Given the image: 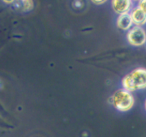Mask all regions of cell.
<instances>
[{"label": "cell", "instance_id": "obj_1", "mask_svg": "<svg viewBox=\"0 0 146 137\" xmlns=\"http://www.w3.org/2000/svg\"><path fill=\"white\" fill-rule=\"evenodd\" d=\"M123 88L130 92L146 88V68H138L123 77Z\"/></svg>", "mask_w": 146, "mask_h": 137}, {"label": "cell", "instance_id": "obj_2", "mask_svg": "<svg viewBox=\"0 0 146 137\" xmlns=\"http://www.w3.org/2000/svg\"><path fill=\"white\" fill-rule=\"evenodd\" d=\"M110 102L118 111L126 112L133 108L135 104V99L131 92L121 88L114 92L110 98Z\"/></svg>", "mask_w": 146, "mask_h": 137}, {"label": "cell", "instance_id": "obj_3", "mask_svg": "<svg viewBox=\"0 0 146 137\" xmlns=\"http://www.w3.org/2000/svg\"><path fill=\"white\" fill-rule=\"evenodd\" d=\"M126 38L133 46H142L146 43V32L142 27L135 26L128 31Z\"/></svg>", "mask_w": 146, "mask_h": 137}, {"label": "cell", "instance_id": "obj_4", "mask_svg": "<svg viewBox=\"0 0 146 137\" xmlns=\"http://www.w3.org/2000/svg\"><path fill=\"white\" fill-rule=\"evenodd\" d=\"M133 2L130 0H113L112 8L114 12L118 15L131 13L133 9Z\"/></svg>", "mask_w": 146, "mask_h": 137}, {"label": "cell", "instance_id": "obj_5", "mask_svg": "<svg viewBox=\"0 0 146 137\" xmlns=\"http://www.w3.org/2000/svg\"><path fill=\"white\" fill-rule=\"evenodd\" d=\"M116 25L119 29L122 31H129L133 28V22L130 13L118 15L116 21Z\"/></svg>", "mask_w": 146, "mask_h": 137}, {"label": "cell", "instance_id": "obj_6", "mask_svg": "<svg viewBox=\"0 0 146 137\" xmlns=\"http://www.w3.org/2000/svg\"><path fill=\"white\" fill-rule=\"evenodd\" d=\"M130 14L135 26L142 27V26L146 24V14L138 7H134Z\"/></svg>", "mask_w": 146, "mask_h": 137}, {"label": "cell", "instance_id": "obj_7", "mask_svg": "<svg viewBox=\"0 0 146 137\" xmlns=\"http://www.w3.org/2000/svg\"><path fill=\"white\" fill-rule=\"evenodd\" d=\"M14 4L17 5V9L21 10V11L24 12H27L30 11L34 9V1L31 0H23L20 1H15Z\"/></svg>", "mask_w": 146, "mask_h": 137}, {"label": "cell", "instance_id": "obj_8", "mask_svg": "<svg viewBox=\"0 0 146 137\" xmlns=\"http://www.w3.org/2000/svg\"><path fill=\"white\" fill-rule=\"evenodd\" d=\"M138 7L143 10L146 14V0H141L138 1Z\"/></svg>", "mask_w": 146, "mask_h": 137}, {"label": "cell", "instance_id": "obj_9", "mask_svg": "<svg viewBox=\"0 0 146 137\" xmlns=\"http://www.w3.org/2000/svg\"><path fill=\"white\" fill-rule=\"evenodd\" d=\"M92 1L94 4H96V5H101V4H104V3H106V0H93Z\"/></svg>", "mask_w": 146, "mask_h": 137}, {"label": "cell", "instance_id": "obj_10", "mask_svg": "<svg viewBox=\"0 0 146 137\" xmlns=\"http://www.w3.org/2000/svg\"><path fill=\"white\" fill-rule=\"evenodd\" d=\"M3 1H4V3H5L7 4H11L14 3V1H13V0H4Z\"/></svg>", "mask_w": 146, "mask_h": 137}, {"label": "cell", "instance_id": "obj_11", "mask_svg": "<svg viewBox=\"0 0 146 137\" xmlns=\"http://www.w3.org/2000/svg\"><path fill=\"white\" fill-rule=\"evenodd\" d=\"M144 107H145V111H146V99H145V105H144Z\"/></svg>", "mask_w": 146, "mask_h": 137}]
</instances>
